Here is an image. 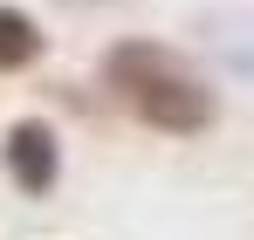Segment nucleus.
<instances>
[{"instance_id": "nucleus-2", "label": "nucleus", "mask_w": 254, "mask_h": 240, "mask_svg": "<svg viewBox=\"0 0 254 240\" xmlns=\"http://www.w3.org/2000/svg\"><path fill=\"white\" fill-rule=\"evenodd\" d=\"M0 165H7L14 192L48 199V192L62 185V137H55V123H42V117H14V123H7V137H0Z\"/></svg>"}, {"instance_id": "nucleus-3", "label": "nucleus", "mask_w": 254, "mask_h": 240, "mask_svg": "<svg viewBox=\"0 0 254 240\" xmlns=\"http://www.w3.org/2000/svg\"><path fill=\"white\" fill-rule=\"evenodd\" d=\"M42 55H48V35H42V21H35L28 7L0 0V76H21V69H35Z\"/></svg>"}, {"instance_id": "nucleus-1", "label": "nucleus", "mask_w": 254, "mask_h": 240, "mask_svg": "<svg viewBox=\"0 0 254 240\" xmlns=\"http://www.w3.org/2000/svg\"><path fill=\"white\" fill-rule=\"evenodd\" d=\"M103 89L124 103L130 117L158 137H206L220 123V96L213 82L151 35H124L103 48Z\"/></svg>"}]
</instances>
